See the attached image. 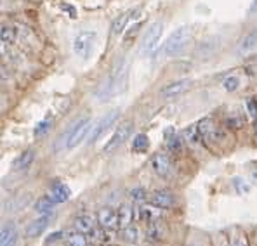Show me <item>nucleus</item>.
Masks as SVG:
<instances>
[{"mask_svg": "<svg viewBox=\"0 0 257 246\" xmlns=\"http://www.w3.org/2000/svg\"><path fill=\"white\" fill-rule=\"evenodd\" d=\"M92 130V125H90V118H80L77 123H73L70 128L66 130V134L63 135V146L66 149H73L78 144L84 142V139L87 137V134Z\"/></svg>", "mask_w": 257, "mask_h": 246, "instance_id": "1", "label": "nucleus"}, {"mask_svg": "<svg viewBox=\"0 0 257 246\" xmlns=\"http://www.w3.org/2000/svg\"><path fill=\"white\" fill-rule=\"evenodd\" d=\"M190 39H191V30L188 26H181V28L174 30L167 42H165V47H164L165 56H177L188 45Z\"/></svg>", "mask_w": 257, "mask_h": 246, "instance_id": "2", "label": "nucleus"}, {"mask_svg": "<svg viewBox=\"0 0 257 246\" xmlns=\"http://www.w3.org/2000/svg\"><path fill=\"white\" fill-rule=\"evenodd\" d=\"M125 87H127V68L123 66V63H120L118 68H116L111 77H109L108 83L104 85L101 96L108 99V97H113V96H116V94H122L123 90H125Z\"/></svg>", "mask_w": 257, "mask_h": 246, "instance_id": "3", "label": "nucleus"}, {"mask_svg": "<svg viewBox=\"0 0 257 246\" xmlns=\"http://www.w3.org/2000/svg\"><path fill=\"white\" fill-rule=\"evenodd\" d=\"M131 134H132V122H125V123L118 125V127L115 128V132H113L111 139H109V141L106 142V146H104L103 153L104 154L115 153V151L118 149V147L122 146L128 137H131Z\"/></svg>", "mask_w": 257, "mask_h": 246, "instance_id": "4", "label": "nucleus"}, {"mask_svg": "<svg viewBox=\"0 0 257 246\" xmlns=\"http://www.w3.org/2000/svg\"><path fill=\"white\" fill-rule=\"evenodd\" d=\"M120 116V111L118 109H115V111L108 113L104 118H101V122L96 125V127L90 130V137H89V144H94L97 141H101V139L104 137V135L108 134L109 130H111V127L116 123V120H118Z\"/></svg>", "mask_w": 257, "mask_h": 246, "instance_id": "5", "label": "nucleus"}, {"mask_svg": "<svg viewBox=\"0 0 257 246\" xmlns=\"http://www.w3.org/2000/svg\"><path fill=\"white\" fill-rule=\"evenodd\" d=\"M97 35L96 32H82L77 35V39L73 40V52L80 58L87 59L90 56L94 49V42H96Z\"/></svg>", "mask_w": 257, "mask_h": 246, "instance_id": "6", "label": "nucleus"}, {"mask_svg": "<svg viewBox=\"0 0 257 246\" xmlns=\"http://www.w3.org/2000/svg\"><path fill=\"white\" fill-rule=\"evenodd\" d=\"M162 33H164V25H162V23H155V25L150 26V30L146 32V35L143 37V42H141L143 54H150V52H153L155 49H157Z\"/></svg>", "mask_w": 257, "mask_h": 246, "instance_id": "7", "label": "nucleus"}, {"mask_svg": "<svg viewBox=\"0 0 257 246\" xmlns=\"http://www.w3.org/2000/svg\"><path fill=\"white\" fill-rule=\"evenodd\" d=\"M196 130L200 134V139H203V141H217V139L222 137V132L214 123V120L210 118H203L202 122L196 125Z\"/></svg>", "mask_w": 257, "mask_h": 246, "instance_id": "8", "label": "nucleus"}, {"mask_svg": "<svg viewBox=\"0 0 257 246\" xmlns=\"http://www.w3.org/2000/svg\"><path fill=\"white\" fill-rule=\"evenodd\" d=\"M151 168L157 175L160 177H169L172 172V163H171V158L164 153H157L153 158H151Z\"/></svg>", "mask_w": 257, "mask_h": 246, "instance_id": "9", "label": "nucleus"}, {"mask_svg": "<svg viewBox=\"0 0 257 246\" xmlns=\"http://www.w3.org/2000/svg\"><path fill=\"white\" fill-rule=\"evenodd\" d=\"M191 87V80H177L172 82L169 85H165L164 89L160 90V96L162 97H167V99H172V97H177L181 94H184L188 89Z\"/></svg>", "mask_w": 257, "mask_h": 246, "instance_id": "10", "label": "nucleus"}, {"mask_svg": "<svg viewBox=\"0 0 257 246\" xmlns=\"http://www.w3.org/2000/svg\"><path fill=\"white\" fill-rule=\"evenodd\" d=\"M97 222L103 229H115L118 225V215H116V210L115 208H109V206H104L99 210L97 213Z\"/></svg>", "mask_w": 257, "mask_h": 246, "instance_id": "11", "label": "nucleus"}, {"mask_svg": "<svg viewBox=\"0 0 257 246\" xmlns=\"http://www.w3.org/2000/svg\"><path fill=\"white\" fill-rule=\"evenodd\" d=\"M47 196L54 203H64V201H68V199H70L71 191H70V187H68L66 184H63V182H52L51 187H49Z\"/></svg>", "mask_w": 257, "mask_h": 246, "instance_id": "12", "label": "nucleus"}, {"mask_svg": "<svg viewBox=\"0 0 257 246\" xmlns=\"http://www.w3.org/2000/svg\"><path fill=\"white\" fill-rule=\"evenodd\" d=\"M150 203L157 208H172L176 205V198H174L172 192L169 191H155L153 194L150 196Z\"/></svg>", "mask_w": 257, "mask_h": 246, "instance_id": "13", "label": "nucleus"}, {"mask_svg": "<svg viewBox=\"0 0 257 246\" xmlns=\"http://www.w3.org/2000/svg\"><path fill=\"white\" fill-rule=\"evenodd\" d=\"M136 13H139V11L138 9L127 11V13H123V14H120V16H116L115 20H113V23H111V33H113V35H120V33L125 32L128 21H131L132 18H134Z\"/></svg>", "mask_w": 257, "mask_h": 246, "instance_id": "14", "label": "nucleus"}, {"mask_svg": "<svg viewBox=\"0 0 257 246\" xmlns=\"http://www.w3.org/2000/svg\"><path fill=\"white\" fill-rule=\"evenodd\" d=\"M47 225H49V218L47 217H39V218H35L33 222H30L28 225H26V236L28 237H39L40 234L44 232L45 229H47Z\"/></svg>", "mask_w": 257, "mask_h": 246, "instance_id": "15", "label": "nucleus"}, {"mask_svg": "<svg viewBox=\"0 0 257 246\" xmlns=\"http://www.w3.org/2000/svg\"><path fill=\"white\" fill-rule=\"evenodd\" d=\"M257 49V30L255 32H250L248 35H245L241 39L240 45H238V54H250L252 51Z\"/></svg>", "mask_w": 257, "mask_h": 246, "instance_id": "16", "label": "nucleus"}, {"mask_svg": "<svg viewBox=\"0 0 257 246\" xmlns=\"http://www.w3.org/2000/svg\"><path fill=\"white\" fill-rule=\"evenodd\" d=\"M73 227H75V230L80 234H90L94 230V220L89 215H80V217L75 218Z\"/></svg>", "mask_w": 257, "mask_h": 246, "instance_id": "17", "label": "nucleus"}, {"mask_svg": "<svg viewBox=\"0 0 257 246\" xmlns=\"http://www.w3.org/2000/svg\"><path fill=\"white\" fill-rule=\"evenodd\" d=\"M33 160H35V151L28 149V151H25V153H21L20 156L14 160L13 168L18 170V172H20V170H25V168H28V166L33 163Z\"/></svg>", "mask_w": 257, "mask_h": 246, "instance_id": "18", "label": "nucleus"}, {"mask_svg": "<svg viewBox=\"0 0 257 246\" xmlns=\"http://www.w3.org/2000/svg\"><path fill=\"white\" fill-rule=\"evenodd\" d=\"M165 137H167V149L171 151V153L177 154L183 151V139H181V135L169 130V132H165Z\"/></svg>", "mask_w": 257, "mask_h": 246, "instance_id": "19", "label": "nucleus"}, {"mask_svg": "<svg viewBox=\"0 0 257 246\" xmlns=\"http://www.w3.org/2000/svg\"><path fill=\"white\" fill-rule=\"evenodd\" d=\"M116 215H118V225L123 229V227L132 224V218H134V210H132L128 205H122V206H120V210L116 211Z\"/></svg>", "mask_w": 257, "mask_h": 246, "instance_id": "20", "label": "nucleus"}, {"mask_svg": "<svg viewBox=\"0 0 257 246\" xmlns=\"http://www.w3.org/2000/svg\"><path fill=\"white\" fill-rule=\"evenodd\" d=\"M54 205H56V203L52 201L49 196H45V198H40L39 201L35 203V210L39 211L40 215L47 217V215H51L52 211H54Z\"/></svg>", "mask_w": 257, "mask_h": 246, "instance_id": "21", "label": "nucleus"}, {"mask_svg": "<svg viewBox=\"0 0 257 246\" xmlns=\"http://www.w3.org/2000/svg\"><path fill=\"white\" fill-rule=\"evenodd\" d=\"M150 147V141H148V135L146 134H138L132 141V149L136 153H146Z\"/></svg>", "mask_w": 257, "mask_h": 246, "instance_id": "22", "label": "nucleus"}, {"mask_svg": "<svg viewBox=\"0 0 257 246\" xmlns=\"http://www.w3.org/2000/svg\"><path fill=\"white\" fill-rule=\"evenodd\" d=\"M32 196L30 194H21V196H16L11 203H7V210L9 211H18V210H23L26 205L30 203Z\"/></svg>", "mask_w": 257, "mask_h": 246, "instance_id": "23", "label": "nucleus"}, {"mask_svg": "<svg viewBox=\"0 0 257 246\" xmlns=\"http://www.w3.org/2000/svg\"><path fill=\"white\" fill-rule=\"evenodd\" d=\"M139 218L146 224L153 220H158L160 218V211L158 210H151V208H139Z\"/></svg>", "mask_w": 257, "mask_h": 246, "instance_id": "24", "label": "nucleus"}, {"mask_svg": "<svg viewBox=\"0 0 257 246\" xmlns=\"http://www.w3.org/2000/svg\"><path fill=\"white\" fill-rule=\"evenodd\" d=\"M14 40H16V30L13 26H0V42L13 44Z\"/></svg>", "mask_w": 257, "mask_h": 246, "instance_id": "25", "label": "nucleus"}, {"mask_svg": "<svg viewBox=\"0 0 257 246\" xmlns=\"http://www.w3.org/2000/svg\"><path fill=\"white\" fill-rule=\"evenodd\" d=\"M148 236H150V239H162V236H164V225L160 224V220L150 222Z\"/></svg>", "mask_w": 257, "mask_h": 246, "instance_id": "26", "label": "nucleus"}, {"mask_svg": "<svg viewBox=\"0 0 257 246\" xmlns=\"http://www.w3.org/2000/svg\"><path fill=\"white\" fill-rule=\"evenodd\" d=\"M52 128V118L49 116V118H45L42 120L39 125H37V128H35V137L39 139V137H44L45 134H47L49 130Z\"/></svg>", "mask_w": 257, "mask_h": 246, "instance_id": "27", "label": "nucleus"}, {"mask_svg": "<svg viewBox=\"0 0 257 246\" xmlns=\"http://www.w3.org/2000/svg\"><path fill=\"white\" fill-rule=\"evenodd\" d=\"M14 234H16V227L14 225H6L4 229H0V246H6Z\"/></svg>", "mask_w": 257, "mask_h": 246, "instance_id": "28", "label": "nucleus"}, {"mask_svg": "<svg viewBox=\"0 0 257 246\" xmlns=\"http://www.w3.org/2000/svg\"><path fill=\"white\" fill-rule=\"evenodd\" d=\"M184 139H186L190 144H198L200 142V134L198 130H196V125H191V127H188L186 130L183 132Z\"/></svg>", "mask_w": 257, "mask_h": 246, "instance_id": "29", "label": "nucleus"}, {"mask_svg": "<svg viewBox=\"0 0 257 246\" xmlns=\"http://www.w3.org/2000/svg\"><path fill=\"white\" fill-rule=\"evenodd\" d=\"M138 237H139L138 227H134L132 224L123 227V239L128 241V243H136V241H138Z\"/></svg>", "mask_w": 257, "mask_h": 246, "instance_id": "30", "label": "nucleus"}, {"mask_svg": "<svg viewBox=\"0 0 257 246\" xmlns=\"http://www.w3.org/2000/svg\"><path fill=\"white\" fill-rule=\"evenodd\" d=\"M66 241H68V246H87V237H85V234H80V232L70 234Z\"/></svg>", "mask_w": 257, "mask_h": 246, "instance_id": "31", "label": "nucleus"}, {"mask_svg": "<svg viewBox=\"0 0 257 246\" xmlns=\"http://www.w3.org/2000/svg\"><path fill=\"white\" fill-rule=\"evenodd\" d=\"M128 196H131V199L132 201H136V203H143L146 199V191L143 187H134L131 192H128Z\"/></svg>", "mask_w": 257, "mask_h": 246, "instance_id": "32", "label": "nucleus"}, {"mask_svg": "<svg viewBox=\"0 0 257 246\" xmlns=\"http://www.w3.org/2000/svg\"><path fill=\"white\" fill-rule=\"evenodd\" d=\"M222 87H224L228 92H235L238 87H240V78H238V77H228L224 82H222Z\"/></svg>", "mask_w": 257, "mask_h": 246, "instance_id": "33", "label": "nucleus"}, {"mask_svg": "<svg viewBox=\"0 0 257 246\" xmlns=\"http://www.w3.org/2000/svg\"><path fill=\"white\" fill-rule=\"evenodd\" d=\"M243 123H245V120H241V118H235V116H229L228 118V125L231 128H241Z\"/></svg>", "mask_w": 257, "mask_h": 246, "instance_id": "34", "label": "nucleus"}, {"mask_svg": "<svg viewBox=\"0 0 257 246\" xmlns=\"http://www.w3.org/2000/svg\"><path fill=\"white\" fill-rule=\"evenodd\" d=\"M247 106H248V111H250L254 116H257V104H255V101L254 99H248Z\"/></svg>", "mask_w": 257, "mask_h": 246, "instance_id": "35", "label": "nucleus"}, {"mask_svg": "<svg viewBox=\"0 0 257 246\" xmlns=\"http://www.w3.org/2000/svg\"><path fill=\"white\" fill-rule=\"evenodd\" d=\"M233 246H248V244H247V241H245V239H236L235 243H233Z\"/></svg>", "mask_w": 257, "mask_h": 246, "instance_id": "36", "label": "nucleus"}, {"mask_svg": "<svg viewBox=\"0 0 257 246\" xmlns=\"http://www.w3.org/2000/svg\"><path fill=\"white\" fill-rule=\"evenodd\" d=\"M255 11H257V0L254 2V6L250 7V13H255Z\"/></svg>", "mask_w": 257, "mask_h": 246, "instance_id": "37", "label": "nucleus"}, {"mask_svg": "<svg viewBox=\"0 0 257 246\" xmlns=\"http://www.w3.org/2000/svg\"><path fill=\"white\" fill-rule=\"evenodd\" d=\"M255 139H257V120H255Z\"/></svg>", "mask_w": 257, "mask_h": 246, "instance_id": "38", "label": "nucleus"}]
</instances>
